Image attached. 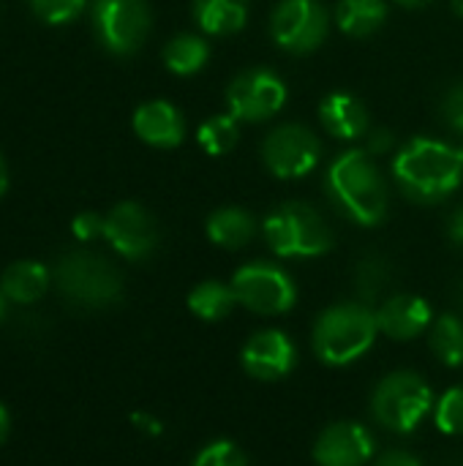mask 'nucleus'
<instances>
[{
  "label": "nucleus",
  "instance_id": "11",
  "mask_svg": "<svg viewBox=\"0 0 463 466\" xmlns=\"http://www.w3.org/2000/svg\"><path fill=\"white\" fill-rule=\"evenodd\" d=\"M226 104L237 120L259 123L273 117L287 104V85L273 71L254 68L232 79Z\"/></svg>",
  "mask_w": 463,
  "mask_h": 466
},
{
  "label": "nucleus",
  "instance_id": "7",
  "mask_svg": "<svg viewBox=\"0 0 463 466\" xmlns=\"http://www.w3.org/2000/svg\"><path fill=\"white\" fill-rule=\"evenodd\" d=\"M232 289L243 309L262 317L287 314L297 303L295 281L270 262H251L240 268L232 279Z\"/></svg>",
  "mask_w": 463,
  "mask_h": 466
},
{
  "label": "nucleus",
  "instance_id": "2",
  "mask_svg": "<svg viewBox=\"0 0 463 466\" xmlns=\"http://www.w3.org/2000/svg\"><path fill=\"white\" fill-rule=\"evenodd\" d=\"M393 175L398 188L423 205H434L450 197L463 177L458 150L437 139H412L393 161Z\"/></svg>",
  "mask_w": 463,
  "mask_h": 466
},
{
  "label": "nucleus",
  "instance_id": "9",
  "mask_svg": "<svg viewBox=\"0 0 463 466\" xmlns=\"http://www.w3.org/2000/svg\"><path fill=\"white\" fill-rule=\"evenodd\" d=\"M270 33L287 52H314L327 35V14L317 0H281L270 16Z\"/></svg>",
  "mask_w": 463,
  "mask_h": 466
},
{
  "label": "nucleus",
  "instance_id": "21",
  "mask_svg": "<svg viewBox=\"0 0 463 466\" xmlns=\"http://www.w3.org/2000/svg\"><path fill=\"white\" fill-rule=\"evenodd\" d=\"M388 19L385 0H341L336 8V22L347 35L366 38L377 33Z\"/></svg>",
  "mask_w": 463,
  "mask_h": 466
},
{
  "label": "nucleus",
  "instance_id": "27",
  "mask_svg": "<svg viewBox=\"0 0 463 466\" xmlns=\"http://www.w3.org/2000/svg\"><path fill=\"white\" fill-rule=\"evenodd\" d=\"M434 423L448 437L463 434V388H450L439 404H434Z\"/></svg>",
  "mask_w": 463,
  "mask_h": 466
},
{
  "label": "nucleus",
  "instance_id": "8",
  "mask_svg": "<svg viewBox=\"0 0 463 466\" xmlns=\"http://www.w3.org/2000/svg\"><path fill=\"white\" fill-rule=\"evenodd\" d=\"M93 27L104 49L112 55H131L147 38L150 8L145 0H96Z\"/></svg>",
  "mask_w": 463,
  "mask_h": 466
},
{
  "label": "nucleus",
  "instance_id": "12",
  "mask_svg": "<svg viewBox=\"0 0 463 466\" xmlns=\"http://www.w3.org/2000/svg\"><path fill=\"white\" fill-rule=\"evenodd\" d=\"M104 238L126 259H145L158 246V227L142 205L120 202L104 218Z\"/></svg>",
  "mask_w": 463,
  "mask_h": 466
},
{
  "label": "nucleus",
  "instance_id": "14",
  "mask_svg": "<svg viewBox=\"0 0 463 466\" xmlns=\"http://www.w3.org/2000/svg\"><path fill=\"white\" fill-rule=\"evenodd\" d=\"M240 360L248 377L259 382H278L292 374L297 363V347L281 330H259L243 347Z\"/></svg>",
  "mask_w": 463,
  "mask_h": 466
},
{
  "label": "nucleus",
  "instance_id": "18",
  "mask_svg": "<svg viewBox=\"0 0 463 466\" xmlns=\"http://www.w3.org/2000/svg\"><path fill=\"white\" fill-rule=\"evenodd\" d=\"M194 19L210 35H229L243 30L248 19L246 0H194Z\"/></svg>",
  "mask_w": 463,
  "mask_h": 466
},
{
  "label": "nucleus",
  "instance_id": "33",
  "mask_svg": "<svg viewBox=\"0 0 463 466\" xmlns=\"http://www.w3.org/2000/svg\"><path fill=\"white\" fill-rule=\"evenodd\" d=\"M374 466H423V464H420V459H418L415 453H409V451H388V453H382V456L377 459V464Z\"/></svg>",
  "mask_w": 463,
  "mask_h": 466
},
{
  "label": "nucleus",
  "instance_id": "24",
  "mask_svg": "<svg viewBox=\"0 0 463 466\" xmlns=\"http://www.w3.org/2000/svg\"><path fill=\"white\" fill-rule=\"evenodd\" d=\"M431 352L450 369L463 363V319L445 314L431 325Z\"/></svg>",
  "mask_w": 463,
  "mask_h": 466
},
{
  "label": "nucleus",
  "instance_id": "29",
  "mask_svg": "<svg viewBox=\"0 0 463 466\" xmlns=\"http://www.w3.org/2000/svg\"><path fill=\"white\" fill-rule=\"evenodd\" d=\"M30 8L46 25H65L85 8V0H30Z\"/></svg>",
  "mask_w": 463,
  "mask_h": 466
},
{
  "label": "nucleus",
  "instance_id": "6",
  "mask_svg": "<svg viewBox=\"0 0 463 466\" xmlns=\"http://www.w3.org/2000/svg\"><path fill=\"white\" fill-rule=\"evenodd\" d=\"M265 240L284 259L322 257L333 246V232L311 205L287 202L265 218Z\"/></svg>",
  "mask_w": 463,
  "mask_h": 466
},
{
  "label": "nucleus",
  "instance_id": "40",
  "mask_svg": "<svg viewBox=\"0 0 463 466\" xmlns=\"http://www.w3.org/2000/svg\"><path fill=\"white\" fill-rule=\"evenodd\" d=\"M453 8H456V14H461L463 16V0H456V3H453Z\"/></svg>",
  "mask_w": 463,
  "mask_h": 466
},
{
  "label": "nucleus",
  "instance_id": "30",
  "mask_svg": "<svg viewBox=\"0 0 463 466\" xmlns=\"http://www.w3.org/2000/svg\"><path fill=\"white\" fill-rule=\"evenodd\" d=\"M442 117L445 123L463 137V85H453L442 98Z\"/></svg>",
  "mask_w": 463,
  "mask_h": 466
},
{
  "label": "nucleus",
  "instance_id": "28",
  "mask_svg": "<svg viewBox=\"0 0 463 466\" xmlns=\"http://www.w3.org/2000/svg\"><path fill=\"white\" fill-rule=\"evenodd\" d=\"M191 466H248L243 451L229 440H216L207 448H202Z\"/></svg>",
  "mask_w": 463,
  "mask_h": 466
},
{
  "label": "nucleus",
  "instance_id": "15",
  "mask_svg": "<svg viewBox=\"0 0 463 466\" xmlns=\"http://www.w3.org/2000/svg\"><path fill=\"white\" fill-rule=\"evenodd\" d=\"M379 333L393 341H412L434 325L431 306L418 295H393L377 311Z\"/></svg>",
  "mask_w": 463,
  "mask_h": 466
},
{
  "label": "nucleus",
  "instance_id": "17",
  "mask_svg": "<svg viewBox=\"0 0 463 466\" xmlns=\"http://www.w3.org/2000/svg\"><path fill=\"white\" fill-rule=\"evenodd\" d=\"M322 126L338 139H357L368 131V112L360 98L349 93H333L319 104Z\"/></svg>",
  "mask_w": 463,
  "mask_h": 466
},
{
  "label": "nucleus",
  "instance_id": "31",
  "mask_svg": "<svg viewBox=\"0 0 463 466\" xmlns=\"http://www.w3.org/2000/svg\"><path fill=\"white\" fill-rule=\"evenodd\" d=\"M71 229H74V235H76L79 240H93V238L104 235V218L96 216V213H79V216L74 218Z\"/></svg>",
  "mask_w": 463,
  "mask_h": 466
},
{
  "label": "nucleus",
  "instance_id": "26",
  "mask_svg": "<svg viewBox=\"0 0 463 466\" xmlns=\"http://www.w3.org/2000/svg\"><path fill=\"white\" fill-rule=\"evenodd\" d=\"M357 292L363 300H377L390 281V268L382 257L371 254L357 265Z\"/></svg>",
  "mask_w": 463,
  "mask_h": 466
},
{
  "label": "nucleus",
  "instance_id": "22",
  "mask_svg": "<svg viewBox=\"0 0 463 466\" xmlns=\"http://www.w3.org/2000/svg\"><path fill=\"white\" fill-rule=\"evenodd\" d=\"M235 306H237V298H235L232 284H221V281H202L188 295L191 314L205 322H218L229 317Z\"/></svg>",
  "mask_w": 463,
  "mask_h": 466
},
{
  "label": "nucleus",
  "instance_id": "5",
  "mask_svg": "<svg viewBox=\"0 0 463 466\" xmlns=\"http://www.w3.org/2000/svg\"><path fill=\"white\" fill-rule=\"evenodd\" d=\"M55 276L65 300L82 309H106L115 306L123 295V279L117 268L90 251L63 254Z\"/></svg>",
  "mask_w": 463,
  "mask_h": 466
},
{
  "label": "nucleus",
  "instance_id": "25",
  "mask_svg": "<svg viewBox=\"0 0 463 466\" xmlns=\"http://www.w3.org/2000/svg\"><path fill=\"white\" fill-rule=\"evenodd\" d=\"M237 137H240V131H237V117H235V115H216V117H210L207 123H202V128H199V134H196L199 145H202L210 156H224V153H229V150L237 145Z\"/></svg>",
  "mask_w": 463,
  "mask_h": 466
},
{
  "label": "nucleus",
  "instance_id": "23",
  "mask_svg": "<svg viewBox=\"0 0 463 466\" xmlns=\"http://www.w3.org/2000/svg\"><path fill=\"white\" fill-rule=\"evenodd\" d=\"M210 57V46L199 35H177L164 49V63L177 76H191L205 68Z\"/></svg>",
  "mask_w": 463,
  "mask_h": 466
},
{
  "label": "nucleus",
  "instance_id": "36",
  "mask_svg": "<svg viewBox=\"0 0 463 466\" xmlns=\"http://www.w3.org/2000/svg\"><path fill=\"white\" fill-rule=\"evenodd\" d=\"M5 188H8V169H5V161L0 158V197L5 194Z\"/></svg>",
  "mask_w": 463,
  "mask_h": 466
},
{
  "label": "nucleus",
  "instance_id": "32",
  "mask_svg": "<svg viewBox=\"0 0 463 466\" xmlns=\"http://www.w3.org/2000/svg\"><path fill=\"white\" fill-rule=\"evenodd\" d=\"M393 145H396V139H393V134H390L388 128H374V131L368 134V150H366V153L382 156V153H390Z\"/></svg>",
  "mask_w": 463,
  "mask_h": 466
},
{
  "label": "nucleus",
  "instance_id": "37",
  "mask_svg": "<svg viewBox=\"0 0 463 466\" xmlns=\"http://www.w3.org/2000/svg\"><path fill=\"white\" fill-rule=\"evenodd\" d=\"M396 3H401V5H407V8H423V5H428L431 0H396Z\"/></svg>",
  "mask_w": 463,
  "mask_h": 466
},
{
  "label": "nucleus",
  "instance_id": "38",
  "mask_svg": "<svg viewBox=\"0 0 463 466\" xmlns=\"http://www.w3.org/2000/svg\"><path fill=\"white\" fill-rule=\"evenodd\" d=\"M3 314H5V295H3V289H0V319H3Z\"/></svg>",
  "mask_w": 463,
  "mask_h": 466
},
{
  "label": "nucleus",
  "instance_id": "3",
  "mask_svg": "<svg viewBox=\"0 0 463 466\" xmlns=\"http://www.w3.org/2000/svg\"><path fill=\"white\" fill-rule=\"evenodd\" d=\"M377 314L366 303H338L319 314L314 325V355L325 366H349L377 341Z\"/></svg>",
  "mask_w": 463,
  "mask_h": 466
},
{
  "label": "nucleus",
  "instance_id": "20",
  "mask_svg": "<svg viewBox=\"0 0 463 466\" xmlns=\"http://www.w3.org/2000/svg\"><path fill=\"white\" fill-rule=\"evenodd\" d=\"M49 287V270L38 262H16L3 273L0 289L14 303H35Z\"/></svg>",
  "mask_w": 463,
  "mask_h": 466
},
{
  "label": "nucleus",
  "instance_id": "4",
  "mask_svg": "<svg viewBox=\"0 0 463 466\" xmlns=\"http://www.w3.org/2000/svg\"><path fill=\"white\" fill-rule=\"evenodd\" d=\"M434 410V393L428 382L415 371H393L388 374L374 396L371 415L374 420L393 434H412Z\"/></svg>",
  "mask_w": 463,
  "mask_h": 466
},
{
  "label": "nucleus",
  "instance_id": "35",
  "mask_svg": "<svg viewBox=\"0 0 463 466\" xmlns=\"http://www.w3.org/2000/svg\"><path fill=\"white\" fill-rule=\"evenodd\" d=\"M8 429H11V420H8L5 407L0 404V445H3V442H5V437H8Z\"/></svg>",
  "mask_w": 463,
  "mask_h": 466
},
{
  "label": "nucleus",
  "instance_id": "1",
  "mask_svg": "<svg viewBox=\"0 0 463 466\" xmlns=\"http://www.w3.org/2000/svg\"><path fill=\"white\" fill-rule=\"evenodd\" d=\"M333 205L360 227H377L388 216V186L366 150L341 153L325 177Z\"/></svg>",
  "mask_w": 463,
  "mask_h": 466
},
{
  "label": "nucleus",
  "instance_id": "10",
  "mask_svg": "<svg viewBox=\"0 0 463 466\" xmlns=\"http://www.w3.org/2000/svg\"><path fill=\"white\" fill-rule=\"evenodd\" d=\"M319 156H322L319 139L306 126H297V123L278 126L276 131L267 134L262 145V158L267 169L284 180L308 175L319 164Z\"/></svg>",
  "mask_w": 463,
  "mask_h": 466
},
{
  "label": "nucleus",
  "instance_id": "13",
  "mask_svg": "<svg viewBox=\"0 0 463 466\" xmlns=\"http://www.w3.org/2000/svg\"><path fill=\"white\" fill-rule=\"evenodd\" d=\"M377 440L363 423H330L314 442V461L319 466H366L374 459Z\"/></svg>",
  "mask_w": 463,
  "mask_h": 466
},
{
  "label": "nucleus",
  "instance_id": "19",
  "mask_svg": "<svg viewBox=\"0 0 463 466\" xmlns=\"http://www.w3.org/2000/svg\"><path fill=\"white\" fill-rule=\"evenodd\" d=\"M254 235L257 224L240 208H224L207 218V238L221 248H243L254 240Z\"/></svg>",
  "mask_w": 463,
  "mask_h": 466
},
{
  "label": "nucleus",
  "instance_id": "16",
  "mask_svg": "<svg viewBox=\"0 0 463 466\" xmlns=\"http://www.w3.org/2000/svg\"><path fill=\"white\" fill-rule=\"evenodd\" d=\"M134 131L153 147H175L183 139V117L169 101H147L134 115Z\"/></svg>",
  "mask_w": 463,
  "mask_h": 466
},
{
  "label": "nucleus",
  "instance_id": "41",
  "mask_svg": "<svg viewBox=\"0 0 463 466\" xmlns=\"http://www.w3.org/2000/svg\"><path fill=\"white\" fill-rule=\"evenodd\" d=\"M456 150H458V158H461V164H463V142L456 147Z\"/></svg>",
  "mask_w": 463,
  "mask_h": 466
},
{
  "label": "nucleus",
  "instance_id": "39",
  "mask_svg": "<svg viewBox=\"0 0 463 466\" xmlns=\"http://www.w3.org/2000/svg\"><path fill=\"white\" fill-rule=\"evenodd\" d=\"M456 298H458V303H461V309H463V279L458 281V292H456Z\"/></svg>",
  "mask_w": 463,
  "mask_h": 466
},
{
  "label": "nucleus",
  "instance_id": "34",
  "mask_svg": "<svg viewBox=\"0 0 463 466\" xmlns=\"http://www.w3.org/2000/svg\"><path fill=\"white\" fill-rule=\"evenodd\" d=\"M448 235L456 246H463V205L453 210V216L448 221Z\"/></svg>",
  "mask_w": 463,
  "mask_h": 466
}]
</instances>
